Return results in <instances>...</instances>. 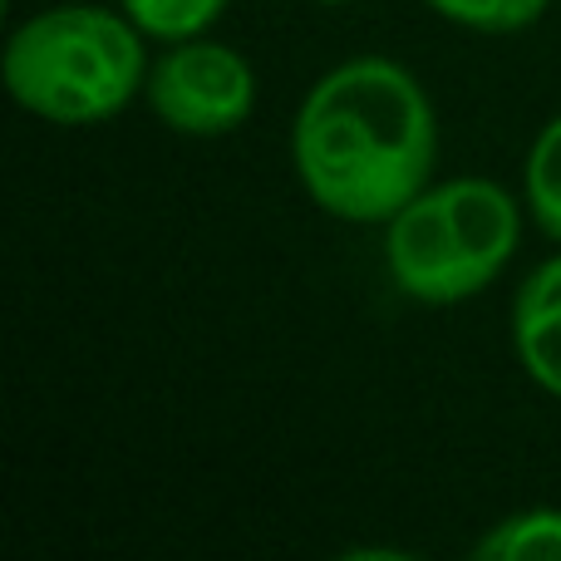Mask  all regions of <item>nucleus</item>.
I'll return each instance as SVG.
<instances>
[{
	"label": "nucleus",
	"instance_id": "1",
	"mask_svg": "<svg viewBox=\"0 0 561 561\" xmlns=\"http://www.w3.org/2000/svg\"><path fill=\"white\" fill-rule=\"evenodd\" d=\"M290 158L320 213L385 227L428 187L438 118L424 84L385 55H359L310 84L290 124Z\"/></svg>",
	"mask_w": 561,
	"mask_h": 561
},
{
	"label": "nucleus",
	"instance_id": "2",
	"mask_svg": "<svg viewBox=\"0 0 561 561\" xmlns=\"http://www.w3.org/2000/svg\"><path fill=\"white\" fill-rule=\"evenodd\" d=\"M144 30L124 10L49 5L10 30L0 75L5 94L45 124L84 128L128 108L148 84Z\"/></svg>",
	"mask_w": 561,
	"mask_h": 561
},
{
	"label": "nucleus",
	"instance_id": "3",
	"mask_svg": "<svg viewBox=\"0 0 561 561\" xmlns=\"http://www.w3.org/2000/svg\"><path fill=\"white\" fill-rule=\"evenodd\" d=\"M523 213L493 178L428 183L385 222V266L399 296L419 306H458L488 290L513 262Z\"/></svg>",
	"mask_w": 561,
	"mask_h": 561
},
{
	"label": "nucleus",
	"instance_id": "4",
	"mask_svg": "<svg viewBox=\"0 0 561 561\" xmlns=\"http://www.w3.org/2000/svg\"><path fill=\"white\" fill-rule=\"evenodd\" d=\"M144 99L173 134L183 138H227L252 118L256 75L232 45L207 35L173 39L148 69Z\"/></svg>",
	"mask_w": 561,
	"mask_h": 561
},
{
	"label": "nucleus",
	"instance_id": "5",
	"mask_svg": "<svg viewBox=\"0 0 561 561\" xmlns=\"http://www.w3.org/2000/svg\"><path fill=\"white\" fill-rule=\"evenodd\" d=\"M513 350L537 389L561 399V256L542 262L517 286Z\"/></svg>",
	"mask_w": 561,
	"mask_h": 561
},
{
	"label": "nucleus",
	"instance_id": "6",
	"mask_svg": "<svg viewBox=\"0 0 561 561\" xmlns=\"http://www.w3.org/2000/svg\"><path fill=\"white\" fill-rule=\"evenodd\" d=\"M483 561H561V507H533L493 523V533L473 547Z\"/></svg>",
	"mask_w": 561,
	"mask_h": 561
},
{
	"label": "nucleus",
	"instance_id": "7",
	"mask_svg": "<svg viewBox=\"0 0 561 561\" xmlns=\"http://www.w3.org/2000/svg\"><path fill=\"white\" fill-rule=\"evenodd\" d=\"M128 20L144 30L148 39H193L207 35V30L222 20L227 0H118Z\"/></svg>",
	"mask_w": 561,
	"mask_h": 561
},
{
	"label": "nucleus",
	"instance_id": "8",
	"mask_svg": "<svg viewBox=\"0 0 561 561\" xmlns=\"http://www.w3.org/2000/svg\"><path fill=\"white\" fill-rule=\"evenodd\" d=\"M523 178H527V207H533L537 227L552 242H561V114L533 138Z\"/></svg>",
	"mask_w": 561,
	"mask_h": 561
},
{
	"label": "nucleus",
	"instance_id": "9",
	"mask_svg": "<svg viewBox=\"0 0 561 561\" xmlns=\"http://www.w3.org/2000/svg\"><path fill=\"white\" fill-rule=\"evenodd\" d=\"M438 20L463 30H483V35H513L547 15L552 0H424Z\"/></svg>",
	"mask_w": 561,
	"mask_h": 561
},
{
	"label": "nucleus",
	"instance_id": "10",
	"mask_svg": "<svg viewBox=\"0 0 561 561\" xmlns=\"http://www.w3.org/2000/svg\"><path fill=\"white\" fill-rule=\"evenodd\" d=\"M320 5H345V0H320Z\"/></svg>",
	"mask_w": 561,
	"mask_h": 561
}]
</instances>
